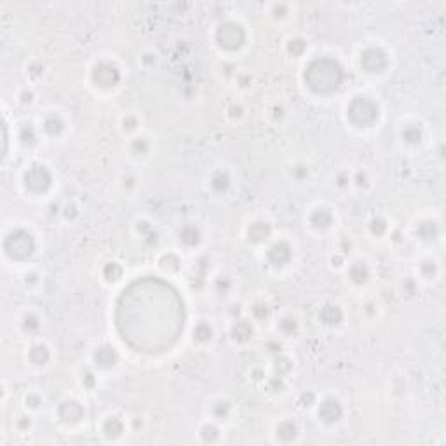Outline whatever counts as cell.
<instances>
[{"label":"cell","mask_w":446,"mask_h":446,"mask_svg":"<svg viewBox=\"0 0 446 446\" xmlns=\"http://www.w3.org/2000/svg\"><path fill=\"white\" fill-rule=\"evenodd\" d=\"M342 66L337 61L328 58L312 61L305 72V82L308 84V87L316 92H322V94L337 91L342 86Z\"/></svg>","instance_id":"6da1fadb"},{"label":"cell","mask_w":446,"mask_h":446,"mask_svg":"<svg viewBox=\"0 0 446 446\" xmlns=\"http://www.w3.org/2000/svg\"><path fill=\"white\" fill-rule=\"evenodd\" d=\"M347 113L357 127H370L378 121V107L368 96H356L348 105Z\"/></svg>","instance_id":"7a4b0ae2"},{"label":"cell","mask_w":446,"mask_h":446,"mask_svg":"<svg viewBox=\"0 0 446 446\" xmlns=\"http://www.w3.org/2000/svg\"><path fill=\"white\" fill-rule=\"evenodd\" d=\"M4 249H6V253L11 256V258L25 260V258H28V256L33 255L35 239L30 232L17 228V230L11 232L7 236L6 242H4Z\"/></svg>","instance_id":"3957f363"},{"label":"cell","mask_w":446,"mask_h":446,"mask_svg":"<svg viewBox=\"0 0 446 446\" xmlns=\"http://www.w3.org/2000/svg\"><path fill=\"white\" fill-rule=\"evenodd\" d=\"M246 41V32L239 23L234 21H225L223 25H220V28L216 30V42L220 47L227 51H236L244 44Z\"/></svg>","instance_id":"277c9868"},{"label":"cell","mask_w":446,"mask_h":446,"mask_svg":"<svg viewBox=\"0 0 446 446\" xmlns=\"http://www.w3.org/2000/svg\"><path fill=\"white\" fill-rule=\"evenodd\" d=\"M52 183V174L46 166H32L25 173V187L26 190L41 193L46 192Z\"/></svg>","instance_id":"5b68a950"},{"label":"cell","mask_w":446,"mask_h":446,"mask_svg":"<svg viewBox=\"0 0 446 446\" xmlns=\"http://www.w3.org/2000/svg\"><path fill=\"white\" fill-rule=\"evenodd\" d=\"M389 58L380 47H368L361 54V66L368 73H380L387 68Z\"/></svg>","instance_id":"8992f818"},{"label":"cell","mask_w":446,"mask_h":446,"mask_svg":"<svg viewBox=\"0 0 446 446\" xmlns=\"http://www.w3.org/2000/svg\"><path fill=\"white\" fill-rule=\"evenodd\" d=\"M119 79H121V73H119L117 66L108 63V61H101L92 70V81L100 87H113L119 82Z\"/></svg>","instance_id":"52a82bcc"},{"label":"cell","mask_w":446,"mask_h":446,"mask_svg":"<svg viewBox=\"0 0 446 446\" xmlns=\"http://www.w3.org/2000/svg\"><path fill=\"white\" fill-rule=\"evenodd\" d=\"M291 258H293V248L286 241H279L272 244L267 253V260L272 267H286L291 262Z\"/></svg>","instance_id":"ba28073f"},{"label":"cell","mask_w":446,"mask_h":446,"mask_svg":"<svg viewBox=\"0 0 446 446\" xmlns=\"http://www.w3.org/2000/svg\"><path fill=\"white\" fill-rule=\"evenodd\" d=\"M58 417L61 422L65 423H77L82 420L84 417V408L81 406L79 401L73 399H66L60 404L58 408Z\"/></svg>","instance_id":"9c48e42d"},{"label":"cell","mask_w":446,"mask_h":446,"mask_svg":"<svg viewBox=\"0 0 446 446\" xmlns=\"http://www.w3.org/2000/svg\"><path fill=\"white\" fill-rule=\"evenodd\" d=\"M342 415H343V408L342 404H340V401L335 399V397H328V399H324L319 404V417L324 423L338 422L340 418H342Z\"/></svg>","instance_id":"30bf717a"},{"label":"cell","mask_w":446,"mask_h":446,"mask_svg":"<svg viewBox=\"0 0 446 446\" xmlns=\"http://www.w3.org/2000/svg\"><path fill=\"white\" fill-rule=\"evenodd\" d=\"M94 363L98 368L101 370H108V368H113L119 361V356H117V351L113 348L112 345H101L94 351Z\"/></svg>","instance_id":"8fae6325"},{"label":"cell","mask_w":446,"mask_h":446,"mask_svg":"<svg viewBox=\"0 0 446 446\" xmlns=\"http://www.w3.org/2000/svg\"><path fill=\"white\" fill-rule=\"evenodd\" d=\"M308 222H311L312 227L317 228V230H326V228H329L331 223H333V213H331L329 209H326V207H317V209L312 211L311 216H308Z\"/></svg>","instance_id":"7c38bea8"},{"label":"cell","mask_w":446,"mask_h":446,"mask_svg":"<svg viewBox=\"0 0 446 446\" xmlns=\"http://www.w3.org/2000/svg\"><path fill=\"white\" fill-rule=\"evenodd\" d=\"M272 234V227L268 222H263V220H258V222H253L251 227L248 228V237L251 242L258 244V242H263L270 237Z\"/></svg>","instance_id":"4fadbf2b"},{"label":"cell","mask_w":446,"mask_h":446,"mask_svg":"<svg viewBox=\"0 0 446 446\" xmlns=\"http://www.w3.org/2000/svg\"><path fill=\"white\" fill-rule=\"evenodd\" d=\"M319 319L324 322L326 326H337L343 319V312H342V308H340L338 305H335V303H328V305H324L321 308Z\"/></svg>","instance_id":"5bb4252c"},{"label":"cell","mask_w":446,"mask_h":446,"mask_svg":"<svg viewBox=\"0 0 446 446\" xmlns=\"http://www.w3.org/2000/svg\"><path fill=\"white\" fill-rule=\"evenodd\" d=\"M417 236L420 237L422 241L431 242L436 241L439 236V225L434 220H423L417 225Z\"/></svg>","instance_id":"9a60e30c"},{"label":"cell","mask_w":446,"mask_h":446,"mask_svg":"<svg viewBox=\"0 0 446 446\" xmlns=\"http://www.w3.org/2000/svg\"><path fill=\"white\" fill-rule=\"evenodd\" d=\"M348 277L354 284H366L370 279V267L364 262H354L348 268Z\"/></svg>","instance_id":"2e32d148"},{"label":"cell","mask_w":446,"mask_h":446,"mask_svg":"<svg viewBox=\"0 0 446 446\" xmlns=\"http://www.w3.org/2000/svg\"><path fill=\"white\" fill-rule=\"evenodd\" d=\"M211 188H213V192H216V193H225L228 190V188H230V183H232V180H230V174L227 173V171H223V169H218V171H215L213 173V176H211Z\"/></svg>","instance_id":"e0dca14e"},{"label":"cell","mask_w":446,"mask_h":446,"mask_svg":"<svg viewBox=\"0 0 446 446\" xmlns=\"http://www.w3.org/2000/svg\"><path fill=\"white\" fill-rule=\"evenodd\" d=\"M253 337V326L249 324L248 321H237L236 324L232 326V338L236 342H248V340Z\"/></svg>","instance_id":"ac0fdd59"},{"label":"cell","mask_w":446,"mask_h":446,"mask_svg":"<svg viewBox=\"0 0 446 446\" xmlns=\"http://www.w3.org/2000/svg\"><path fill=\"white\" fill-rule=\"evenodd\" d=\"M180 241H182L185 246H188V248L197 246L199 242H201V232H199L196 225H185L182 232H180Z\"/></svg>","instance_id":"d6986e66"},{"label":"cell","mask_w":446,"mask_h":446,"mask_svg":"<svg viewBox=\"0 0 446 446\" xmlns=\"http://www.w3.org/2000/svg\"><path fill=\"white\" fill-rule=\"evenodd\" d=\"M28 357H30V361H32L33 364L44 366L47 361H49L51 354H49V348H47L46 345H42V343H38V345H33L32 348H30Z\"/></svg>","instance_id":"ffe728a7"},{"label":"cell","mask_w":446,"mask_h":446,"mask_svg":"<svg viewBox=\"0 0 446 446\" xmlns=\"http://www.w3.org/2000/svg\"><path fill=\"white\" fill-rule=\"evenodd\" d=\"M65 129V122L58 115H49L44 121V131L49 136H60Z\"/></svg>","instance_id":"44dd1931"},{"label":"cell","mask_w":446,"mask_h":446,"mask_svg":"<svg viewBox=\"0 0 446 446\" xmlns=\"http://www.w3.org/2000/svg\"><path fill=\"white\" fill-rule=\"evenodd\" d=\"M122 431H124V423L117 417H108L103 423V432L108 438H117V436L122 434Z\"/></svg>","instance_id":"7402d4cb"},{"label":"cell","mask_w":446,"mask_h":446,"mask_svg":"<svg viewBox=\"0 0 446 446\" xmlns=\"http://www.w3.org/2000/svg\"><path fill=\"white\" fill-rule=\"evenodd\" d=\"M297 432H298L297 425L291 420H284L277 425V436H279L282 441H291L297 436Z\"/></svg>","instance_id":"603a6c76"},{"label":"cell","mask_w":446,"mask_h":446,"mask_svg":"<svg viewBox=\"0 0 446 446\" xmlns=\"http://www.w3.org/2000/svg\"><path fill=\"white\" fill-rule=\"evenodd\" d=\"M401 136H403V140L406 141V143L417 145V143H420V141H422L423 132H422V129L418 126H406L403 129V132H401Z\"/></svg>","instance_id":"cb8c5ba5"},{"label":"cell","mask_w":446,"mask_h":446,"mask_svg":"<svg viewBox=\"0 0 446 446\" xmlns=\"http://www.w3.org/2000/svg\"><path fill=\"white\" fill-rule=\"evenodd\" d=\"M211 337H213V328H211L207 322H199V324L193 328V338L197 342L204 343V342H209Z\"/></svg>","instance_id":"d4e9b609"},{"label":"cell","mask_w":446,"mask_h":446,"mask_svg":"<svg viewBox=\"0 0 446 446\" xmlns=\"http://www.w3.org/2000/svg\"><path fill=\"white\" fill-rule=\"evenodd\" d=\"M277 328H279L281 333L286 335V337H293L298 331V322L297 319H293V317H282L279 324H277Z\"/></svg>","instance_id":"484cf974"},{"label":"cell","mask_w":446,"mask_h":446,"mask_svg":"<svg viewBox=\"0 0 446 446\" xmlns=\"http://www.w3.org/2000/svg\"><path fill=\"white\" fill-rule=\"evenodd\" d=\"M103 276H105V279H107V281L115 282V281H119L122 277V267L119 263H115V262H110V263L105 265Z\"/></svg>","instance_id":"4316f807"},{"label":"cell","mask_w":446,"mask_h":446,"mask_svg":"<svg viewBox=\"0 0 446 446\" xmlns=\"http://www.w3.org/2000/svg\"><path fill=\"white\" fill-rule=\"evenodd\" d=\"M436 272H438V263L434 262L432 258H427L423 260L422 265H420V274L425 279H432V277L436 276Z\"/></svg>","instance_id":"83f0119b"},{"label":"cell","mask_w":446,"mask_h":446,"mask_svg":"<svg viewBox=\"0 0 446 446\" xmlns=\"http://www.w3.org/2000/svg\"><path fill=\"white\" fill-rule=\"evenodd\" d=\"M274 370H276V377H284L291 372V361L288 357H277L276 364H274Z\"/></svg>","instance_id":"f1b7e54d"},{"label":"cell","mask_w":446,"mask_h":446,"mask_svg":"<svg viewBox=\"0 0 446 446\" xmlns=\"http://www.w3.org/2000/svg\"><path fill=\"white\" fill-rule=\"evenodd\" d=\"M230 413V404L227 401H218V403L213 404V415L218 420H225Z\"/></svg>","instance_id":"f546056e"},{"label":"cell","mask_w":446,"mask_h":446,"mask_svg":"<svg viewBox=\"0 0 446 446\" xmlns=\"http://www.w3.org/2000/svg\"><path fill=\"white\" fill-rule=\"evenodd\" d=\"M20 140L23 145H33L35 141H37V134H35V129L32 127V124H26L23 129H21Z\"/></svg>","instance_id":"4dcf8cb0"},{"label":"cell","mask_w":446,"mask_h":446,"mask_svg":"<svg viewBox=\"0 0 446 446\" xmlns=\"http://www.w3.org/2000/svg\"><path fill=\"white\" fill-rule=\"evenodd\" d=\"M387 222L383 218H373L372 223H370V230H372L373 236H383L387 232Z\"/></svg>","instance_id":"1f68e13d"},{"label":"cell","mask_w":446,"mask_h":446,"mask_svg":"<svg viewBox=\"0 0 446 446\" xmlns=\"http://www.w3.org/2000/svg\"><path fill=\"white\" fill-rule=\"evenodd\" d=\"M288 49L293 56H302L303 51L307 49V44H305V41H302V38H291Z\"/></svg>","instance_id":"d6a6232c"},{"label":"cell","mask_w":446,"mask_h":446,"mask_svg":"<svg viewBox=\"0 0 446 446\" xmlns=\"http://www.w3.org/2000/svg\"><path fill=\"white\" fill-rule=\"evenodd\" d=\"M201 436L204 438V441H209V443H213L215 439H218L220 432H218V429H216L215 425H209V423H207V425H204L201 429Z\"/></svg>","instance_id":"836d02e7"},{"label":"cell","mask_w":446,"mask_h":446,"mask_svg":"<svg viewBox=\"0 0 446 446\" xmlns=\"http://www.w3.org/2000/svg\"><path fill=\"white\" fill-rule=\"evenodd\" d=\"M132 150H134V153H140V156H145V153H148L150 150V145L148 141L145 138H136L134 143H132Z\"/></svg>","instance_id":"e575fe53"},{"label":"cell","mask_w":446,"mask_h":446,"mask_svg":"<svg viewBox=\"0 0 446 446\" xmlns=\"http://www.w3.org/2000/svg\"><path fill=\"white\" fill-rule=\"evenodd\" d=\"M38 326H41V322H38V319L35 316H26L25 321H23V328L25 331H28V333H33V331L38 329Z\"/></svg>","instance_id":"d590c367"},{"label":"cell","mask_w":446,"mask_h":446,"mask_svg":"<svg viewBox=\"0 0 446 446\" xmlns=\"http://www.w3.org/2000/svg\"><path fill=\"white\" fill-rule=\"evenodd\" d=\"M253 316H255V319H258V321L267 319V317H268V307L265 305V303H256V305L253 307Z\"/></svg>","instance_id":"8d00e7d4"},{"label":"cell","mask_w":446,"mask_h":446,"mask_svg":"<svg viewBox=\"0 0 446 446\" xmlns=\"http://www.w3.org/2000/svg\"><path fill=\"white\" fill-rule=\"evenodd\" d=\"M403 291L406 295H408V297H413L415 293H417L418 291V288H417V282H415L413 279H404V282H403Z\"/></svg>","instance_id":"74e56055"},{"label":"cell","mask_w":446,"mask_h":446,"mask_svg":"<svg viewBox=\"0 0 446 446\" xmlns=\"http://www.w3.org/2000/svg\"><path fill=\"white\" fill-rule=\"evenodd\" d=\"M136 126H138V121H136V117H132V115L124 117V129L126 131H132Z\"/></svg>","instance_id":"f35d334b"},{"label":"cell","mask_w":446,"mask_h":446,"mask_svg":"<svg viewBox=\"0 0 446 446\" xmlns=\"http://www.w3.org/2000/svg\"><path fill=\"white\" fill-rule=\"evenodd\" d=\"M307 174H308V169H307V167H303V166H298V167H295V169H293V176L297 180H300V182H302Z\"/></svg>","instance_id":"ab89813d"},{"label":"cell","mask_w":446,"mask_h":446,"mask_svg":"<svg viewBox=\"0 0 446 446\" xmlns=\"http://www.w3.org/2000/svg\"><path fill=\"white\" fill-rule=\"evenodd\" d=\"M26 404H30L32 408H38V404H41V397L35 396V394H30L28 397H26Z\"/></svg>","instance_id":"60d3db41"},{"label":"cell","mask_w":446,"mask_h":446,"mask_svg":"<svg viewBox=\"0 0 446 446\" xmlns=\"http://www.w3.org/2000/svg\"><path fill=\"white\" fill-rule=\"evenodd\" d=\"M141 60H143L145 63H148V65H150V63H156V56H153L152 52H145L143 58H141Z\"/></svg>","instance_id":"b9f144b4"},{"label":"cell","mask_w":446,"mask_h":446,"mask_svg":"<svg viewBox=\"0 0 446 446\" xmlns=\"http://www.w3.org/2000/svg\"><path fill=\"white\" fill-rule=\"evenodd\" d=\"M337 185H338V187H347V185H348V176L345 178V174H340Z\"/></svg>","instance_id":"7bdbcfd3"},{"label":"cell","mask_w":446,"mask_h":446,"mask_svg":"<svg viewBox=\"0 0 446 446\" xmlns=\"http://www.w3.org/2000/svg\"><path fill=\"white\" fill-rule=\"evenodd\" d=\"M268 347H272L270 352H276V354L277 352H281V343H277V342H270L268 343Z\"/></svg>","instance_id":"ee69618b"},{"label":"cell","mask_w":446,"mask_h":446,"mask_svg":"<svg viewBox=\"0 0 446 446\" xmlns=\"http://www.w3.org/2000/svg\"><path fill=\"white\" fill-rule=\"evenodd\" d=\"M356 183L359 185V187H361V185H366V174H361V173L357 174L356 176Z\"/></svg>","instance_id":"f6af8a7d"}]
</instances>
